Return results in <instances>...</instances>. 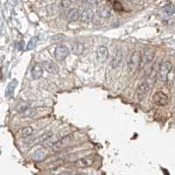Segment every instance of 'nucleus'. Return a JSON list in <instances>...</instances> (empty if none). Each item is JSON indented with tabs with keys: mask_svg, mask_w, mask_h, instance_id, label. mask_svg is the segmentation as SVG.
<instances>
[{
	"mask_svg": "<svg viewBox=\"0 0 175 175\" xmlns=\"http://www.w3.org/2000/svg\"><path fill=\"white\" fill-rule=\"evenodd\" d=\"M142 54L139 51L133 52V53L130 57L129 62H128V71L130 74L134 73L141 65L142 63Z\"/></svg>",
	"mask_w": 175,
	"mask_h": 175,
	"instance_id": "obj_1",
	"label": "nucleus"
},
{
	"mask_svg": "<svg viewBox=\"0 0 175 175\" xmlns=\"http://www.w3.org/2000/svg\"><path fill=\"white\" fill-rule=\"evenodd\" d=\"M173 68V65L169 61L163 62L160 65V69L158 71V75H157V78L160 80V82H165L167 80V76L169 75Z\"/></svg>",
	"mask_w": 175,
	"mask_h": 175,
	"instance_id": "obj_2",
	"label": "nucleus"
},
{
	"mask_svg": "<svg viewBox=\"0 0 175 175\" xmlns=\"http://www.w3.org/2000/svg\"><path fill=\"white\" fill-rule=\"evenodd\" d=\"M73 135H67L63 137L62 139L60 140H58L57 142H55L54 144L52 145V150L55 152H59L62 150L66 149L67 146L69 145V144L72 142Z\"/></svg>",
	"mask_w": 175,
	"mask_h": 175,
	"instance_id": "obj_3",
	"label": "nucleus"
},
{
	"mask_svg": "<svg viewBox=\"0 0 175 175\" xmlns=\"http://www.w3.org/2000/svg\"><path fill=\"white\" fill-rule=\"evenodd\" d=\"M152 102L154 104L158 106H166L169 103V98L167 96V95H165V93L162 91H158L153 95L152 96Z\"/></svg>",
	"mask_w": 175,
	"mask_h": 175,
	"instance_id": "obj_4",
	"label": "nucleus"
},
{
	"mask_svg": "<svg viewBox=\"0 0 175 175\" xmlns=\"http://www.w3.org/2000/svg\"><path fill=\"white\" fill-rule=\"evenodd\" d=\"M155 56V48L152 46H148L144 49V55L142 59V67H144L147 64H150L153 61Z\"/></svg>",
	"mask_w": 175,
	"mask_h": 175,
	"instance_id": "obj_5",
	"label": "nucleus"
},
{
	"mask_svg": "<svg viewBox=\"0 0 175 175\" xmlns=\"http://www.w3.org/2000/svg\"><path fill=\"white\" fill-rule=\"evenodd\" d=\"M150 91H151V88H150L149 84L147 83H143L139 85L138 88H137V96L139 101H143L144 98L146 97L149 95Z\"/></svg>",
	"mask_w": 175,
	"mask_h": 175,
	"instance_id": "obj_6",
	"label": "nucleus"
},
{
	"mask_svg": "<svg viewBox=\"0 0 175 175\" xmlns=\"http://www.w3.org/2000/svg\"><path fill=\"white\" fill-rule=\"evenodd\" d=\"M69 48L66 46H59L55 48L54 51V57L56 58V60L62 62L64 61L68 55H69Z\"/></svg>",
	"mask_w": 175,
	"mask_h": 175,
	"instance_id": "obj_7",
	"label": "nucleus"
},
{
	"mask_svg": "<svg viewBox=\"0 0 175 175\" xmlns=\"http://www.w3.org/2000/svg\"><path fill=\"white\" fill-rule=\"evenodd\" d=\"M109 50L108 47L105 46H101L98 47L96 51V60L100 63H104L108 60Z\"/></svg>",
	"mask_w": 175,
	"mask_h": 175,
	"instance_id": "obj_8",
	"label": "nucleus"
},
{
	"mask_svg": "<svg viewBox=\"0 0 175 175\" xmlns=\"http://www.w3.org/2000/svg\"><path fill=\"white\" fill-rule=\"evenodd\" d=\"M94 160L92 158H83L75 161L73 164H71V166H74L75 168H85L88 166H90L92 165Z\"/></svg>",
	"mask_w": 175,
	"mask_h": 175,
	"instance_id": "obj_9",
	"label": "nucleus"
},
{
	"mask_svg": "<svg viewBox=\"0 0 175 175\" xmlns=\"http://www.w3.org/2000/svg\"><path fill=\"white\" fill-rule=\"evenodd\" d=\"M42 65H43L44 68L46 69V72L50 73V74H57L60 70L59 66L55 62H52V61H45Z\"/></svg>",
	"mask_w": 175,
	"mask_h": 175,
	"instance_id": "obj_10",
	"label": "nucleus"
},
{
	"mask_svg": "<svg viewBox=\"0 0 175 175\" xmlns=\"http://www.w3.org/2000/svg\"><path fill=\"white\" fill-rule=\"evenodd\" d=\"M32 76L34 79H40L42 77L43 75V73H44V67L43 65H41L39 63L35 64L32 68Z\"/></svg>",
	"mask_w": 175,
	"mask_h": 175,
	"instance_id": "obj_11",
	"label": "nucleus"
},
{
	"mask_svg": "<svg viewBox=\"0 0 175 175\" xmlns=\"http://www.w3.org/2000/svg\"><path fill=\"white\" fill-rule=\"evenodd\" d=\"M122 59H123V54H122V52L121 50H119V49H117L115 53H114V55H113V58H112V60H111V62H110V64H111V67H118L119 64L121 63L122 62Z\"/></svg>",
	"mask_w": 175,
	"mask_h": 175,
	"instance_id": "obj_12",
	"label": "nucleus"
},
{
	"mask_svg": "<svg viewBox=\"0 0 175 175\" xmlns=\"http://www.w3.org/2000/svg\"><path fill=\"white\" fill-rule=\"evenodd\" d=\"M72 53L75 55H81L83 54L85 50V45L82 42H75L71 47Z\"/></svg>",
	"mask_w": 175,
	"mask_h": 175,
	"instance_id": "obj_13",
	"label": "nucleus"
},
{
	"mask_svg": "<svg viewBox=\"0 0 175 175\" xmlns=\"http://www.w3.org/2000/svg\"><path fill=\"white\" fill-rule=\"evenodd\" d=\"M47 154H46V151L44 150H39L36 151L33 154H32V160L37 162H41L46 160Z\"/></svg>",
	"mask_w": 175,
	"mask_h": 175,
	"instance_id": "obj_14",
	"label": "nucleus"
},
{
	"mask_svg": "<svg viewBox=\"0 0 175 175\" xmlns=\"http://www.w3.org/2000/svg\"><path fill=\"white\" fill-rule=\"evenodd\" d=\"M81 16L82 15H81L79 10L75 9V8H73L67 13V19L71 21V22H75V21H77L81 18Z\"/></svg>",
	"mask_w": 175,
	"mask_h": 175,
	"instance_id": "obj_15",
	"label": "nucleus"
},
{
	"mask_svg": "<svg viewBox=\"0 0 175 175\" xmlns=\"http://www.w3.org/2000/svg\"><path fill=\"white\" fill-rule=\"evenodd\" d=\"M97 13H98V15L100 16V17L104 18V19L109 18L110 15H111L110 9L108 8L107 6H104V5H102V6H99V7H98Z\"/></svg>",
	"mask_w": 175,
	"mask_h": 175,
	"instance_id": "obj_16",
	"label": "nucleus"
},
{
	"mask_svg": "<svg viewBox=\"0 0 175 175\" xmlns=\"http://www.w3.org/2000/svg\"><path fill=\"white\" fill-rule=\"evenodd\" d=\"M18 85V81L17 80H12L11 82L9 83L8 86L6 88V96H11L13 93L15 91V88Z\"/></svg>",
	"mask_w": 175,
	"mask_h": 175,
	"instance_id": "obj_17",
	"label": "nucleus"
},
{
	"mask_svg": "<svg viewBox=\"0 0 175 175\" xmlns=\"http://www.w3.org/2000/svg\"><path fill=\"white\" fill-rule=\"evenodd\" d=\"M94 19V12L90 9H85L82 14V19L83 22H90Z\"/></svg>",
	"mask_w": 175,
	"mask_h": 175,
	"instance_id": "obj_18",
	"label": "nucleus"
},
{
	"mask_svg": "<svg viewBox=\"0 0 175 175\" xmlns=\"http://www.w3.org/2000/svg\"><path fill=\"white\" fill-rule=\"evenodd\" d=\"M32 132H33V129L32 128L31 126H26L21 130L20 136L22 138H27V137L31 136Z\"/></svg>",
	"mask_w": 175,
	"mask_h": 175,
	"instance_id": "obj_19",
	"label": "nucleus"
},
{
	"mask_svg": "<svg viewBox=\"0 0 175 175\" xmlns=\"http://www.w3.org/2000/svg\"><path fill=\"white\" fill-rule=\"evenodd\" d=\"M164 13L167 16H172L175 12V7L173 4H168L164 7Z\"/></svg>",
	"mask_w": 175,
	"mask_h": 175,
	"instance_id": "obj_20",
	"label": "nucleus"
},
{
	"mask_svg": "<svg viewBox=\"0 0 175 175\" xmlns=\"http://www.w3.org/2000/svg\"><path fill=\"white\" fill-rule=\"evenodd\" d=\"M28 109V103H25V102H22V103H19L16 107V110L19 112V113H24L26 109Z\"/></svg>",
	"mask_w": 175,
	"mask_h": 175,
	"instance_id": "obj_21",
	"label": "nucleus"
},
{
	"mask_svg": "<svg viewBox=\"0 0 175 175\" xmlns=\"http://www.w3.org/2000/svg\"><path fill=\"white\" fill-rule=\"evenodd\" d=\"M66 37L63 34H57V35H53L51 38V42L52 43H59V42L62 41Z\"/></svg>",
	"mask_w": 175,
	"mask_h": 175,
	"instance_id": "obj_22",
	"label": "nucleus"
},
{
	"mask_svg": "<svg viewBox=\"0 0 175 175\" xmlns=\"http://www.w3.org/2000/svg\"><path fill=\"white\" fill-rule=\"evenodd\" d=\"M37 41H38V38H32L30 40V41L28 42V44H27V46H26V48H27V50H32V49H33L35 46H36V44H37Z\"/></svg>",
	"mask_w": 175,
	"mask_h": 175,
	"instance_id": "obj_23",
	"label": "nucleus"
},
{
	"mask_svg": "<svg viewBox=\"0 0 175 175\" xmlns=\"http://www.w3.org/2000/svg\"><path fill=\"white\" fill-rule=\"evenodd\" d=\"M113 9L117 11H124V6L119 1L115 0L113 2Z\"/></svg>",
	"mask_w": 175,
	"mask_h": 175,
	"instance_id": "obj_24",
	"label": "nucleus"
},
{
	"mask_svg": "<svg viewBox=\"0 0 175 175\" xmlns=\"http://www.w3.org/2000/svg\"><path fill=\"white\" fill-rule=\"evenodd\" d=\"M71 5H72V1L71 0H62L61 3H60L61 7L64 8V9H67L68 7H70Z\"/></svg>",
	"mask_w": 175,
	"mask_h": 175,
	"instance_id": "obj_25",
	"label": "nucleus"
},
{
	"mask_svg": "<svg viewBox=\"0 0 175 175\" xmlns=\"http://www.w3.org/2000/svg\"><path fill=\"white\" fill-rule=\"evenodd\" d=\"M23 46H24V41H20L19 42V49H23Z\"/></svg>",
	"mask_w": 175,
	"mask_h": 175,
	"instance_id": "obj_26",
	"label": "nucleus"
},
{
	"mask_svg": "<svg viewBox=\"0 0 175 175\" xmlns=\"http://www.w3.org/2000/svg\"><path fill=\"white\" fill-rule=\"evenodd\" d=\"M127 1H129L130 3H138L139 0H127Z\"/></svg>",
	"mask_w": 175,
	"mask_h": 175,
	"instance_id": "obj_27",
	"label": "nucleus"
},
{
	"mask_svg": "<svg viewBox=\"0 0 175 175\" xmlns=\"http://www.w3.org/2000/svg\"><path fill=\"white\" fill-rule=\"evenodd\" d=\"M173 70H174V73H175V65H174V67H173Z\"/></svg>",
	"mask_w": 175,
	"mask_h": 175,
	"instance_id": "obj_28",
	"label": "nucleus"
},
{
	"mask_svg": "<svg viewBox=\"0 0 175 175\" xmlns=\"http://www.w3.org/2000/svg\"><path fill=\"white\" fill-rule=\"evenodd\" d=\"M173 79H174V81H175V73H174V78H173Z\"/></svg>",
	"mask_w": 175,
	"mask_h": 175,
	"instance_id": "obj_29",
	"label": "nucleus"
},
{
	"mask_svg": "<svg viewBox=\"0 0 175 175\" xmlns=\"http://www.w3.org/2000/svg\"><path fill=\"white\" fill-rule=\"evenodd\" d=\"M109 1H112V0H109ZM113 1H115V0H113Z\"/></svg>",
	"mask_w": 175,
	"mask_h": 175,
	"instance_id": "obj_30",
	"label": "nucleus"
}]
</instances>
